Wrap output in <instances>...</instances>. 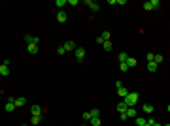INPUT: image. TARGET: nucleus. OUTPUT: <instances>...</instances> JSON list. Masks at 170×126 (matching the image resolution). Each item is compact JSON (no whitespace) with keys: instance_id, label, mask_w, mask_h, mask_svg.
I'll return each instance as SVG.
<instances>
[{"instance_id":"f257e3e1","label":"nucleus","mask_w":170,"mask_h":126,"mask_svg":"<svg viewBox=\"0 0 170 126\" xmlns=\"http://www.w3.org/2000/svg\"><path fill=\"white\" fill-rule=\"evenodd\" d=\"M136 102H138V92H129V96L125 98V104L129 105V107H134Z\"/></svg>"},{"instance_id":"f03ea898","label":"nucleus","mask_w":170,"mask_h":126,"mask_svg":"<svg viewBox=\"0 0 170 126\" xmlns=\"http://www.w3.org/2000/svg\"><path fill=\"white\" fill-rule=\"evenodd\" d=\"M74 55H76V60H80V62H81V60L85 59V49H83V47H78V49L74 51Z\"/></svg>"},{"instance_id":"7ed1b4c3","label":"nucleus","mask_w":170,"mask_h":126,"mask_svg":"<svg viewBox=\"0 0 170 126\" xmlns=\"http://www.w3.org/2000/svg\"><path fill=\"white\" fill-rule=\"evenodd\" d=\"M25 41H27L28 45H30V43L38 45V43H40V38H38V36H25Z\"/></svg>"},{"instance_id":"20e7f679","label":"nucleus","mask_w":170,"mask_h":126,"mask_svg":"<svg viewBox=\"0 0 170 126\" xmlns=\"http://www.w3.org/2000/svg\"><path fill=\"white\" fill-rule=\"evenodd\" d=\"M85 4L89 6V8H91V9H93L94 13H96V11H98V9H100V6H98V4H96V2H93V0H85Z\"/></svg>"},{"instance_id":"39448f33","label":"nucleus","mask_w":170,"mask_h":126,"mask_svg":"<svg viewBox=\"0 0 170 126\" xmlns=\"http://www.w3.org/2000/svg\"><path fill=\"white\" fill-rule=\"evenodd\" d=\"M64 49L66 51H76L78 47H76V43H74L72 40H68V41H64Z\"/></svg>"},{"instance_id":"423d86ee","label":"nucleus","mask_w":170,"mask_h":126,"mask_svg":"<svg viewBox=\"0 0 170 126\" xmlns=\"http://www.w3.org/2000/svg\"><path fill=\"white\" fill-rule=\"evenodd\" d=\"M8 66H9V64L2 62V66H0V75H4V77H6V75H9V68H8Z\"/></svg>"},{"instance_id":"0eeeda50","label":"nucleus","mask_w":170,"mask_h":126,"mask_svg":"<svg viewBox=\"0 0 170 126\" xmlns=\"http://www.w3.org/2000/svg\"><path fill=\"white\" fill-rule=\"evenodd\" d=\"M66 13H64V11H63V9H59V11H57V21L59 23H66Z\"/></svg>"},{"instance_id":"6e6552de","label":"nucleus","mask_w":170,"mask_h":126,"mask_svg":"<svg viewBox=\"0 0 170 126\" xmlns=\"http://www.w3.org/2000/svg\"><path fill=\"white\" fill-rule=\"evenodd\" d=\"M13 102H15V107H23V105L27 104V98H23V96H19V98H15Z\"/></svg>"},{"instance_id":"1a4fd4ad","label":"nucleus","mask_w":170,"mask_h":126,"mask_svg":"<svg viewBox=\"0 0 170 126\" xmlns=\"http://www.w3.org/2000/svg\"><path fill=\"white\" fill-rule=\"evenodd\" d=\"M30 113H32V115H44V109H42L40 105H32V107H30Z\"/></svg>"},{"instance_id":"9d476101","label":"nucleus","mask_w":170,"mask_h":126,"mask_svg":"<svg viewBox=\"0 0 170 126\" xmlns=\"http://www.w3.org/2000/svg\"><path fill=\"white\" fill-rule=\"evenodd\" d=\"M127 109H129V105L125 104V100H123V102H119V104H117V111H119V113H127Z\"/></svg>"},{"instance_id":"9b49d317","label":"nucleus","mask_w":170,"mask_h":126,"mask_svg":"<svg viewBox=\"0 0 170 126\" xmlns=\"http://www.w3.org/2000/svg\"><path fill=\"white\" fill-rule=\"evenodd\" d=\"M40 121H42V115H32L30 124H32V126H36V124H40Z\"/></svg>"},{"instance_id":"f8f14e48","label":"nucleus","mask_w":170,"mask_h":126,"mask_svg":"<svg viewBox=\"0 0 170 126\" xmlns=\"http://www.w3.org/2000/svg\"><path fill=\"white\" fill-rule=\"evenodd\" d=\"M142 111H144V113H148V115H151V113H153V105H151V104H144Z\"/></svg>"},{"instance_id":"ddd939ff","label":"nucleus","mask_w":170,"mask_h":126,"mask_svg":"<svg viewBox=\"0 0 170 126\" xmlns=\"http://www.w3.org/2000/svg\"><path fill=\"white\" fill-rule=\"evenodd\" d=\"M117 92H119V96H123V100L129 96V90H127L125 87H119V89H117Z\"/></svg>"},{"instance_id":"4468645a","label":"nucleus","mask_w":170,"mask_h":126,"mask_svg":"<svg viewBox=\"0 0 170 126\" xmlns=\"http://www.w3.org/2000/svg\"><path fill=\"white\" fill-rule=\"evenodd\" d=\"M157 68H159V64L153 60V62H148V70L149 72H157Z\"/></svg>"},{"instance_id":"2eb2a0df","label":"nucleus","mask_w":170,"mask_h":126,"mask_svg":"<svg viewBox=\"0 0 170 126\" xmlns=\"http://www.w3.org/2000/svg\"><path fill=\"white\" fill-rule=\"evenodd\" d=\"M89 126H100V117H93L89 121Z\"/></svg>"},{"instance_id":"dca6fc26","label":"nucleus","mask_w":170,"mask_h":126,"mask_svg":"<svg viewBox=\"0 0 170 126\" xmlns=\"http://www.w3.org/2000/svg\"><path fill=\"white\" fill-rule=\"evenodd\" d=\"M148 124V119H142V117H136V126H146Z\"/></svg>"},{"instance_id":"f3484780","label":"nucleus","mask_w":170,"mask_h":126,"mask_svg":"<svg viewBox=\"0 0 170 126\" xmlns=\"http://www.w3.org/2000/svg\"><path fill=\"white\" fill-rule=\"evenodd\" d=\"M66 4H68V0H55V6H57V8H61V9H63Z\"/></svg>"},{"instance_id":"a211bd4d","label":"nucleus","mask_w":170,"mask_h":126,"mask_svg":"<svg viewBox=\"0 0 170 126\" xmlns=\"http://www.w3.org/2000/svg\"><path fill=\"white\" fill-rule=\"evenodd\" d=\"M28 53H30V55H36V53H38V45L30 43V45H28Z\"/></svg>"},{"instance_id":"6ab92c4d","label":"nucleus","mask_w":170,"mask_h":126,"mask_svg":"<svg viewBox=\"0 0 170 126\" xmlns=\"http://www.w3.org/2000/svg\"><path fill=\"white\" fill-rule=\"evenodd\" d=\"M127 66H129V68L136 66V59H132V57H129V59H127Z\"/></svg>"},{"instance_id":"aec40b11","label":"nucleus","mask_w":170,"mask_h":126,"mask_svg":"<svg viewBox=\"0 0 170 126\" xmlns=\"http://www.w3.org/2000/svg\"><path fill=\"white\" fill-rule=\"evenodd\" d=\"M127 117H136V109L134 107H129V109H127Z\"/></svg>"},{"instance_id":"412c9836","label":"nucleus","mask_w":170,"mask_h":126,"mask_svg":"<svg viewBox=\"0 0 170 126\" xmlns=\"http://www.w3.org/2000/svg\"><path fill=\"white\" fill-rule=\"evenodd\" d=\"M119 70H121V72H129L130 68L127 66V62H121V64H119Z\"/></svg>"},{"instance_id":"4be33fe9","label":"nucleus","mask_w":170,"mask_h":126,"mask_svg":"<svg viewBox=\"0 0 170 126\" xmlns=\"http://www.w3.org/2000/svg\"><path fill=\"white\" fill-rule=\"evenodd\" d=\"M81 117H83V121H91V119H93V115H91V111H85Z\"/></svg>"},{"instance_id":"5701e85b","label":"nucleus","mask_w":170,"mask_h":126,"mask_svg":"<svg viewBox=\"0 0 170 126\" xmlns=\"http://www.w3.org/2000/svg\"><path fill=\"white\" fill-rule=\"evenodd\" d=\"M127 59H129L127 53H119V62H127Z\"/></svg>"},{"instance_id":"b1692460","label":"nucleus","mask_w":170,"mask_h":126,"mask_svg":"<svg viewBox=\"0 0 170 126\" xmlns=\"http://www.w3.org/2000/svg\"><path fill=\"white\" fill-rule=\"evenodd\" d=\"M102 47H104L106 51H112V41H104V43H102Z\"/></svg>"},{"instance_id":"393cba45","label":"nucleus","mask_w":170,"mask_h":126,"mask_svg":"<svg viewBox=\"0 0 170 126\" xmlns=\"http://www.w3.org/2000/svg\"><path fill=\"white\" fill-rule=\"evenodd\" d=\"M144 9H148V11H151V9H153V6H151L149 0H148V2H144Z\"/></svg>"},{"instance_id":"a878e982","label":"nucleus","mask_w":170,"mask_h":126,"mask_svg":"<svg viewBox=\"0 0 170 126\" xmlns=\"http://www.w3.org/2000/svg\"><path fill=\"white\" fill-rule=\"evenodd\" d=\"M100 36L104 38V41H110V32H108V30H104L102 34H100Z\"/></svg>"},{"instance_id":"bb28decb","label":"nucleus","mask_w":170,"mask_h":126,"mask_svg":"<svg viewBox=\"0 0 170 126\" xmlns=\"http://www.w3.org/2000/svg\"><path fill=\"white\" fill-rule=\"evenodd\" d=\"M64 53H66L64 45H59V47H57V55H64Z\"/></svg>"},{"instance_id":"cd10ccee","label":"nucleus","mask_w":170,"mask_h":126,"mask_svg":"<svg viewBox=\"0 0 170 126\" xmlns=\"http://www.w3.org/2000/svg\"><path fill=\"white\" fill-rule=\"evenodd\" d=\"M149 2H151L153 9H157V8H159V6H161V2H159V0H149Z\"/></svg>"},{"instance_id":"c85d7f7f","label":"nucleus","mask_w":170,"mask_h":126,"mask_svg":"<svg viewBox=\"0 0 170 126\" xmlns=\"http://www.w3.org/2000/svg\"><path fill=\"white\" fill-rule=\"evenodd\" d=\"M163 60H165V57H163V55H155V62H157V64H161Z\"/></svg>"},{"instance_id":"c756f323","label":"nucleus","mask_w":170,"mask_h":126,"mask_svg":"<svg viewBox=\"0 0 170 126\" xmlns=\"http://www.w3.org/2000/svg\"><path fill=\"white\" fill-rule=\"evenodd\" d=\"M146 59H148V62H153V60H155V55H153V53H148V57H146Z\"/></svg>"},{"instance_id":"7c9ffc66","label":"nucleus","mask_w":170,"mask_h":126,"mask_svg":"<svg viewBox=\"0 0 170 126\" xmlns=\"http://www.w3.org/2000/svg\"><path fill=\"white\" fill-rule=\"evenodd\" d=\"M91 115H93V117H100V109H93Z\"/></svg>"},{"instance_id":"2f4dec72","label":"nucleus","mask_w":170,"mask_h":126,"mask_svg":"<svg viewBox=\"0 0 170 126\" xmlns=\"http://www.w3.org/2000/svg\"><path fill=\"white\" fill-rule=\"evenodd\" d=\"M94 41H96V43H100V45H102V43H104V38H102V36H96V40H94Z\"/></svg>"},{"instance_id":"473e14b6","label":"nucleus","mask_w":170,"mask_h":126,"mask_svg":"<svg viewBox=\"0 0 170 126\" xmlns=\"http://www.w3.org/2000/svg\"><path fill=\"white\" fill-rule=\"evenodd\" d=\"M119 119H121V121H127L129 117H127V113H119Z\"/></svg>"},{"instance_id":"72a5a7b5","label":"nucleus","mask_w":170,"mask_h":126,"mask_svg":"<svg viewBox=\"0 0 170 126\" xmlns=\"http://www.w3.org/2000/svg\"><path fill=\"white\" fill-rule=\"evenodd\" d=\"M151 126H163V124H159V122H155V124H151Z\"/></svg>"},{"instance_id":"f704fd0d","label":"nucleus","mask_w":170,"mask_h":126,"mask_svg":"<svg viewBox=\"0 0 170 126\" xmlns=\"http://www.w3.org/2000/svg\"><path fill=\"white\" fill-rule=\"evenodd\" d=\"M163 126H170V124H163Z\"/></svg>"},{"instance_id":"c9c22d12","label":"nucleus","mask_w":170,"mask_h":126,"mask_svg":"<svg viewBox=\"0 0 170 126\" xmlns=\"http://www.w3.org/2000/svg\"><path fill=\"white\" fill-rule=\"evenodd\" d=\"M146 126H151V124H146Z\"/></svg>"},{"instance_id":"e433bc0d","label":"nucleus","mask_w":170,"mask_h":126,"mask_svg":"<svg viewBox=\"0 0 170 126\" xmlns=\"http://www.w3.org/2000/svg\"><path fill=\"white\" fill-rule=\"evenodd\" d=\"M168 111H170V105H168Z\"/></svg>"},{"instance_id":"4c0bfd02","label":"nucleus","mask_w":170,"mask_h":126,"mask_svg":"<svg viewBox=\"0 0 170 126\" xmlns=\"http://www.w3.org/2000/svg\"><path fill=\"white\" fill-rule=\"evenodd\" d=\"M85 126H89V124H85Z\"/></svg>"}]
</instances>
